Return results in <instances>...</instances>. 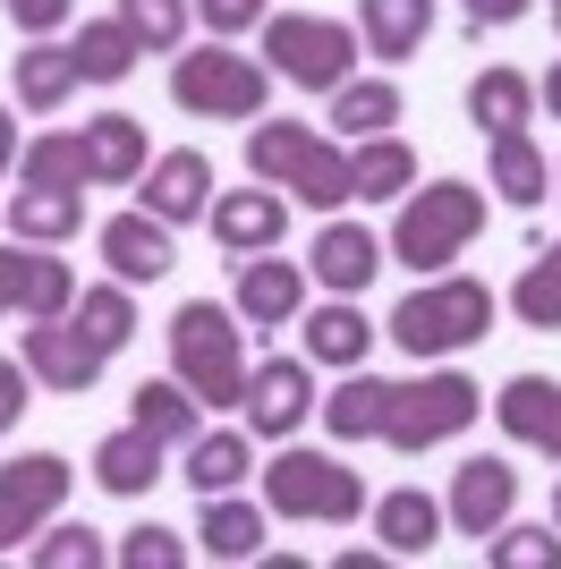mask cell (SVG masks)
Wrapping results in <instances>:
<instances>
[{
	"mask_svg": "<svg viewBox=\"0 0 561 569\" xmlns=\"http://www.w3.org/2000/svg\"><path fill=\"white\" fill-rule=\"evenodd\" d=\"M247 170H256L264 188H280L289 204H306V213L357 204L350 196V144H332L324 128H306V119H256V128H247Z\"/></svg>",
	"mask_w": 561,
	"mask_h": 569,
	"instance_id": "obj_1",
	"label": "cell"
},
{
	"mask_svg": "<svg viewBox=\"0 0 561 569\" xmlns=\"http://www.w3.org/2000/svg\"><path fill=\"white\" fill-rule=\"evenodd\" d=\"M485 332H493V289L485 281H460V272H425V281L392 307V323H383V340H400L417 366L476 349Z\"/></svg>",
	"mask_w": 561,
	"mask_h": 569,
	"instance_id": "obj_2",
	"label": "cell"
},
{
	"mask_svg": "<svg viewBox=\"0 0 561 569\" xmlns=\"http://www.w3.org/2000/svg\"><path fill=\"white\" fill-rule=\"evenodd\" d=\"M485 230V188H468V179H425V188L400 196V221L383 238V256H400L409 272H451V263L476 247Z\"/></svg>",
	"mask_w": 561,
	"mask_h": 569,
	"instance_id": "obj_3",
	"label": "cell"
},
{
	"mask_svg": "<svg viewBox=\"0 0 561 569\" xmlns=\"http://www.w3.org/2000/svg\"><path fill=\"white\" fill-rule=\"evenodd\" d=\"M170 375L196 391L205 408H238L247 391V332H238V307H213V298H187L170 315Z\"/></svg>",
	"mask_w": 561,
	"mask_h": 569,
	"instance_id": "obj_4",
	"label": "cell"
},
{
	"mask_svg": "<svg viewBox=\"0 0 561 569\" xmlns=\"http://www.w3.org/2000/svg\"><path fill=\"white\" fill-rule=\"evenodd\" d=\"M170 102H179L187 119H247V128H256L264 102H273V69L213 34V43H196V51H170Z\"/></svg>",
	"mask_w": 561,
	"mask_h": 569,
	"instance_id": "obj_5",
	"label": "cell"
},
{
	"mask_svg": "<svg viewBox=\"0 0 561 569\" xmlns=\"http://www.w3.org/2000/svg\"><path fill=\"white\" fill-rule=\"evenodd\" d=\"M256 34H264V69L289 77L298 94H332V86H350L357 51H366L341 18H315V9H273Z\"/></svg>",
	"mask_w": 561,
	"mask_h": 569,
	"instance_id": "obj_6",
	"label": "cell"
},
{
	"mask_svg": "<svg viewBox=\"0 0 561 569\" xmlns=\"http://www.w3.org/2000/svg\"><path fill=\"white\" fill-rule=\"evenodd\" d=\"M366 476L357 468H341L332 451H289L280 442V459L264 468V510L273 519H306V527H350V519H366Z\"/></svg>",
	"mask_w": 561,
	"mask_h": 569,
	"instance_id": "obj_7",
	"label": "cell"
},
{
	"mask_svg": "<svg viewBox=\"0 0 561 569\" xmlns=\"http://www.w3.org/2000/svg\"><path fill=\"white\" fill-rule=\"evenodd\" d=\"M476 417H485V391H476L460 366H443V357H434V375L392 382V417H383V442H392L400 459H417V451H434V442H451V433H468Z\"/></svg>",
	"mask_w": 561,
	"mask_h": 569,
	"instance_id": "obj_8",
	"label": "cell"
},
{
	"mask_svg": "<svg viewBox=\"0 0 561 569\" xmlns=\"http://www.w3.org/2000/svg\"><path fill=\"white\" fill-rule=\"evenodd\" d=\"M77 468L60 451H18L0 468V552L9 545H35L51 519H60V501H69Z\"/></svg>",
	"mask_w": 561,
	"mask_h": 569,
	"instance_id": "obj_9",
	"label": "cell"
},
{
	"mask_svg": "<svg viewBox=\"0 0 561 569\" xmlns=\"http://www.w3.org/2000/svg\"><path fill=\"white\" fill-rule=\"evenodd\" d=\"M18 357H26V375L43 382V391H60V400H86L94 382H102V366H111V349H94L77 332V315H35Z\"/></svg>",
	"mask_w": 561,
	"mask_h": 569,
	"instance_id": "obj_10",
	"label": "cell"
},
{
	"mask_svg": "<svg viewBox=\"0 0 561 569\" xmlns=\"http://www.w3.org/2000/svg\"><path fill=\"white\" fill-rule=\"evenodd\" d=\"M238 408H247V433H256V442H289V433L315 417V375H306V357H264V366H247Z\"/></svg>",
	"mask_w": 561,
	"mask_h": 569,
	"instance_id": "obj_11",
	"label": "cell"
},
{
	"mask_svg": "<svg viewBox=\"0 0 561 569\" xmlns=\"http://www.w3.org/2000/svg\"><path fill=\"white\" fill-rule=\"evenodd\" d=\"M0 307L9 315H69L77 307V272L60 263V247H35V238H9L0 247Z\"/></svg>",
	"mask_w": 561,
	"mask_h": 569,
	"instance_id": "obj_12",
	"label": "cell"
},
{
	"mask_svg": "<svg viewBox=\"0 0 561 569\" xmlns=\"http://www.w3.org/2000/svg\"><path fill=\"white\" fill-rule=\"evenodd\" d=\"M230 307H238V323H247V332H280V323H298V315H306V263H289L280 247L238 256Z\"/></svg>",
	"mask_w": 561,
	"mask_h": 569,
	"instance_id": "obj_13",
	"label": "cell"
},
{
	"mask_svg": "<svg viewBox=\"0 0 561 569\" xmlns=\"http://www.w3.org/2000/svg\"><path fill=\"white\" fill-rule=\"evenodd\" d=\"M511 510H519V468L511 459H460V468H451V493H443L451 536H476V545H485L493 527H511Z\"/></svg>",
	"mask_w": 561,
	"mask_h": 569,
	"instance_id": "obj_14",
	"label": "cell"
},
{
	"mask_svg": "<svg viewBox=\"0 0 561 569\" xmlns=\"http://www.w3.org/2000/svg\"><path fill=\"white\" fill-rule=\"evenodd\" d=\"M145 213L154 221H170V230H187V221H205L213 213V162L205 153H196V144H179V153H154V162H145Z\"/></svg>",
	"mask_w": 561,
	"mask_h": 569,
	"instance_id": "obj_15",
	"label": "cell"
},
{
	"mask_svg": "<svg viewBox=\"0 0 561 569\" xmlns=\"http://www.w3.org/2000/svg\"><path fill=\"white\" fill-rule=\"evenodd\" d=\"M94 247H102V263H111V281H128V289H154L179 263V247H170V221H154L137 204V213H111L102 230H94Z\"/></svg>",
	"mask_w": 561,
	"mask_h": 569,
	"instance_id": "obj_16",
	"label": "cell"
},
{
	"mask_svg": "<svg viewBox=\"0 0 561 569\" xmlns=\"http://www.w3.org/2000/svg\"><path fill=\"white\" fill-rule=\"evenodd\" d=\"M213 247H230V256H264V247H280L289 238V196L280 188H222L213 196Z\"/></svg>",
	"mask_w": 561,
	"mask_h": 569,
	"instance_id": "obj_17",
	"label": "cell"
},
{
	"mask_svg": "<svg viewBox=\"0 0 561 569\" xmlns=\"http://www.w3.org/2000/svg\"><path fill=\"white\" fill-rule=\"evenodd\" d=\"M493 426L511 433L519 451L561 459V375H511L493 391Z\"/></svg>",
	"mask_w": 561,
	"mask_h": 569,
	"instance_id": "obj_18",
	"label": "cell"
},
{
	"mask_svg": "<svg viewBox=\"0 0 561 569\" xmlns=\"http://www.w3.org/2000/svg\"><path fill=\"white\" fill-rule=\"evenodd\" d=\"M374 272H383V238H374L366 221L324 213V230H315V247H306V281H324L332 298H357Z\"/></svg>",
	"mask_w": 561,
	"mask_h": 569,
	"instance_id": "obj_19",
	"label": "cell"
},
{
	"mask_svg": "<svg viewBox=\"0 0 561 569\" xmlns=\"http://www.w3.org/2000/svg\"><path fill=\"white\" fill-rule=\"evenodd\" d=\"M366 519H374V545L392 552V561H425V552L443 545V501L417 493V485H392V493H374L366 501Z\"/></svg>",
	"mask_w": 561,
	"mask_h": 569,
	"instance_id": "obj_20",
	"label": "cell"
},
{
	"mask_svg": "<svg viewBox=\"0 0 561 569\" xmlns=\"http://www.w3.org/2000/svg\"><path fill=\"white\" fill-rule=\"evenodd\" d=\"M163 451H170V442H154V433L128 417L119 433H102V442H94V485H102L111 501H145L154 485H163Z\"/></svg>",
	"mask_w": 561,
	"mask_h": 569,
	"instance_id": "obj_21",
	"label": "cell"
},
{
	"mask_svg": "<svg viewBox=\"0 0 561 569\" xmlns=\"http://www.w3.org/2000/svg\"><path fill=\"white\" fill-rule=\"evenodd\" d=\"M298 332H306V366L350 375V366H366V349L383 340V323H366V315H357V298H324V307L298 315Z\"/></svg>",
	"mask_w": 561,
	"mask_h": 569,
	"instance_id": "obj_22",
	"label": "cell"
},
{
	"mask_svg": "<svg viewBox=\"0 0 561 569\" xmlns=\"http://www.w3.org/2000/svg\"><path fill=\"white\" fill-rule=\"evenodd\" d=\"M77 137H86V170H94V188H137L145 162H154V144H145V119H128V111H94Z\"/></svg>",
	"mask_w": 561,
	"mask_h": 569,
	"instance_id": "obj_23",
	"label": "cell"
},
{
	"mask_svg": "<svg viewBox=\"0 0 561 569\" xmlns=\"http://www.w3.org/2000/svg\"><path fill=\"white\" fill-rule=\"evenodd\" d=\"M315 417H324V433L332 442H383V417H392V382L383 375H366V366H350L341 375V391L332 400H315Z\"/></svg>",
	"mask_w": 561,
	"mask_h": 569,
	"instance_id": "obj_24",
	"label": "cell"
},
{
	"mask_svg": "<svg viewBox=\"0 0 561 569\" xmlns=\"http://www.w3.org/2000/svg\"><path fill=\"white\" fill-rule=\"evenodd\" d=\"M425 34H434V0H357V43L366 60H417Z\"/></svg>",
	"mask_w": 561,
	"mask_h": 569,
	"instance_id": "obj_25",
	"label": "cell"
},
{
	"mask_svg": "<svg viewBox=\"0 0 561 569\" xmlns=\"http://www.w3.org/2000/svg\"><path fill=\"white\" fill-rule=\"evenodd\" d=\"M9 77H18V111H60V102L86 86V77H77V51L60 43V34H26Z\"/></svg>",
	"mask_w": 561,
	"mask_h": 569,
	"instance_id": "obj_26",
	"label": "cell"
},
{
	"mask_svg": "<svg viewBox=\"0 0 561 569\" xmlns=\"http://www.w3.org/2000/svg\"><path fill=\"white\" fill-rule=\"evenodd\" d=\"M128 417H137V426L154 433V442H170V451H187V442L205 433V400H196V391H187L179 375L137 382V391H128Z\"/></svg>",
	"mask_w": 561,
	"mask_h": 569,
	"instance_id": "obj_27",
	"label": "cell"
},
{
	"mask_svg": "<svg viewBox=\"0 0 561 569\" xmlns=\"http://www.w3.org/2000/svg\"><path fill=\"white\" fill-rule=\"evenodd\" d=\"M264 501H238V493H205V510H196V545L213 552V561H264Z\"/></svg>",
	"mask_w": 561,
	"mask_h": 569,
	"instance_id": "obj_28",
	"label": "cell"
},
{
	"mask_svg": "<svg viewBox=\"0 0 561 569\" xmlns=\"http://www.w3.org/2000/svg\"><path fill=\"white\" fill-rule=\"evenodd\" d=\"M187 485H196V501L205 493H238L247 476H256V433H230V426H205L196 442H187Z\"/></svg>",
	"mask_w": 561,
	"mask_h": 569,
	"instance_id": "obj_29",
	"label": "cell"
},
{
	"mask_svg": "<svg viewBox=\"0 0 561 569\" xmlns=\"http://www.w3.org/2000/svg\"><path fill=\"white\" fill-rule=\"evenodd\" d=\"M485 179L502 204H544L553 196V162L537 153V137L528 128H511V137H485Z\"/></svg>",
	"mask_w": 561,
	"mask_h": 569,
	"instance_id": "obj_30",
	"label": "cell"
},
{
	"mask_svg": "<svg viewBox=\"0 0 561 569\" xmlns=\"http://www.w3.org/2000/svg\"><path fill=\"white\" fill-rule=\"evenodd\" d=\"M409 188H417V153L400 137H357L350 144V196L357 204H400Z\"/></svg>",
	"mask_w": 561,
	"mask_h": 569,
	"instance_id": "obj_31",
	"label": "cell"
},
{
	"mask_svg": "<svg viewBox=\"0 0 561 569\" xmlns=\"http://www.w3.org/2000/svg\"><path fill=\"white\" fill-rule=\"evenodd\" d=\"M77 230H86V196H77V188H18V196H9V238L69 247Z\"/></svg>",
	"mask_w": 561,
	"mask_h": 569,
	"instance_id": "obj_32",
	"label": "cell"
},
{
	"mask_svg": "<svg viewBox=\"0 0 561 569\" xmlns=\"http://www.w3.org/2000/svg\"><path fill=\"white\" fill-rule=\"evenodd\" d=\"M468 119H476L485 137L528 128V119H537V77H519V69H476V77H468Z\"/></svg>",
	"mask_w": 561,
	"mask_h": 569,
	"instance_id": "obj_33",
	"label": "cell"
},
{
	"mask_svg": "<svg viewBox=\"0 0 561 569\" xmlns=\"http://www.w3.org/2000/svg\"><path fill=\"white\" fill-rule=\"evenodd\" d=\"M324 102H332V128H350V144L400 128V86L392 77H350V86H332Z\"/></svg>",
	"mask_w": 561,
	"mask_h": 569,
	"instance_id": "obj_34",
	"label": "cell"
},
{
	"mask_svg": "<svg viewBox=\"0 0 561 569\" xmlns=\"http://www.w3.org/2000/svg\"><path fill=\"white\" fill-rule=\"evenodd\" d=\"M18 188H94V170H86V137H77V128L26 137V153H18Z\"/></svg>",
	"mask_w": 561,
	"mask_h": 569,
	"instance_id": "obj_35",
	"label": "cell"
},
{
	"mask_svg": "<svg viewBox=\"0 0 561 569\" xmlns=\"http://www.w3.org/2000/svg\"><path fill=\"white\" fill-rule=\"evenodd\" d=\"M77 332H86L94 340V349H128V340H137V289H128V281H94V289H77Z\"/></svg>",
	"mask_w": 561,
	"mask_h": 569,
	"instance_id": "obj_36",
	"label": "cell"
},
{
	"mask_svg": "<svg viewBox=\"0 0 561 569\" xmlns=\"http://www.w3.org/2000/svg\"><path fill=\"white\" fill-rule=\"evenodd\" d=\"M69 51H77V77H86V86H119V77L145 60V43H137V34H128L119 18L77 26V43H69Z\"/></svg>",
	"mask_w": 561,
	"mask_h": 569,
	"instance_id": "obj_37",
	"label": "cell"
},
{
	"mask_svg": "<svg viewBox=\"0 0 561 569\" xmlns=\"http://www.w3.org/2000/svg\"><path fill=\"white\" fill-rule=\"evenodd\" d=\"M128 34H137L154 60H170V51H187V26H196V0H119L111 9Z\"/></svg>",
	"mask_w": 561,
	"mask_h": 569,
	"instance_id": "obj_38",
	"label": "cell"
},
{
	"mask_svg": "<svg viewBox=\"0 0 561 569\" xmlns=\"http://www.w3.org/2000/svg\"><path fill=\"white\" fill-rule=\"evenodd\" d=\"M511 315L528 323V332H561V247H544V256L528 263V272H519Z\"/></svg>",
	"mask_w": 561,
	"mask_h": 569,
	"instance_id": "obj_39",
	"label": "cell"
},
{
	"mask_svg": "<svg viewBox=\"0 0 561 569\" xmlns=\"http://www.w3.org/2000/svg\"><path fill=\"white\" fill-rule=\"evenodd\" d=\"M26 561H35V569H102L111 545H102L86 519H60V527H43V536L26 545Z\"/></svg>",
	"mask_w": 561,
	"mask_h": 569,
	"instance_id": "obj_40",
	"label": "cell"
},
{
	"mask_svg": "<svg viewBox=\"0 0 561 569\" xmlns=\"http://www.w3.org/2000/svg\"><path fill=\"white\" fill-rule=\"evenodd\" d=\"M485 561L493 569H561V527H493L485 536Z\"/></svg>",
	"mask_w": 561,
	"mask_h": 569,
	"instance_id": "obj_41",
	"label": "cell"
},
{
	"mask_svg": "<svg viewBox=\"0 0 561 569\" xmlns=\"http://www.w3.org/2000/svg\"><path fill=\"white\" fill-rule=\"evenodd\" d=\"M111 561L119 569H187V545H179V527H128V536H119L111 545Z\"/></svg>",
	"mask_w": 561,
	"mask_h": 569,
	"instance_id": "obj_42",
	"label": "cell"
},
{
	"mask_svg": "<svg viewBox=\"0 0 561 569\" xmlns=\"http://www.w3.org/2000/svg\"><path fill=\"white\" fill-rule=\"evenodd\" d=\"M196 18H205V34H256L264 18H273V0H196Z\"/></svg>",
	"mask_w": 561,
	"mask_h": 569,
	"instance_id": "obj_43",
	"label": "cell"
},
{
	"mask_svg": "<svg viewBox=\"0 0 561 569\" xmlns=\"http://www.w3.org/2000/svg\"><path fill=\"white\" fill-rule=\"evenodd\" d=\"M0 18L18 26V34H60L77 18V0H0Z\"/></svg>",
	"mask_w": 561,
	"mask_h": 569,
	"instance_id": "obj_44",
	"label": "cell"
},
{
	"mask_svg": "<svg viewBox=\"0 0 561 569\" xmlns=\"http://www.w3.org/2000/svg\"><path fill=\"white\" fill-rule=\"evenodd\" d=\"M26 400H35V375H26V357H0V433L26 417Z\"/></svg>",
	"mask_w": 561,
	"mask_h": 569,
	"instance_id": "obj_45",
	"label": "cell"
},
{
	"mask_svg": "<svg viewBox=\"0 0 561 569\" xmlns=\"http://www.w3.org/2000/svg\"><path fill=\"white\" fill-rule=\"evenodd\" d=\"M460 9H468V26L485 34V26H519L528 9H537V0H460Z\"/></svg>",
	"mask_w": 561,
	"mask_h": 569,
	"instance_id": "obj_46",
	"label": "cell"
},
{
	"mask_svg": "<svg viewBox=\"0 0 561 569\" xmlns=\"http://www.w3.org/2000/svg\"><path fill=\"white\" fill-rule=\"evenodd\" d=\"M18 153H26V137H18V119H9V102H0V170H18Z\"/></svg>",
	"mask_w": 561,
	"mask_h": 569,
	"instance_id": "obj_47",
	"label": "cell"
},
{
	"mask_svg": "<svg viewBox=\"0 0 561 569\" xmlns=\"http://www.w3.org/2000/svg\"><path fill=\"white\" fill-rule=\"evenodd\" d=\"M537 102H544V111H553V128H561V60H553V69L537 77Z\"/></svg>",
	"mask_w": 561,
	"mask_h": 569,
	"instance_id": "obj_48",
	"label": "cell"
},
{
	"mask_svg": "<svg viewBox=\"0 0 561 569\" xmlns=\"http://www.w3.org/2000/svg\"><path fill=\"white\" fill-rule=\"evenodd\" d=\"M553 527H561V485H553Z\"/></svg>",
	"mask_w": 561,
	"mask_h": 569,
	"instance_id": "obj_49",
	"label": "cell"
},
{
	"mask_svg": "<svg viewBox=\"0 0 561 569\" xmlns=\"http://www.w3.org/2000/svg\"><path fill=\"white\" fill-rule=\"evenodd\" d=\"M553 34H561V0H553Z\"/></svg>",
	"mask_w": 561,
	"mask_h": 569,
	"instance_id": "obj_50",
	"label": "cell"
},
{
	"mask_svg": "<svg viewBox=\"0 0 561 569\" xmlns=\"http://www.w3.org/2000/svg\"><path fill=\"white\" fill-rule=\"evenodd\" d=\"M553 188H561V162H553Z\"/></svg>",
	"mask_w": 561,
	"mask_h": 569,
	"instance_id": "obj_51",
	"label": "cell"
},
{
	"mask_svg": "<svg viewBox=\"0 0 561 569\" xmlns=\"http://www.w3.org/2000/svg\"><path fill=\"white\" fill-rule=\"evenodd\" d=\"M0 315H9V307H0Z\"/></svg>",
	"mask_w": 561,
	"mask_h": 569,
	"instance_id": "obj_52",
	"label": "cell"
}]
</instances>
